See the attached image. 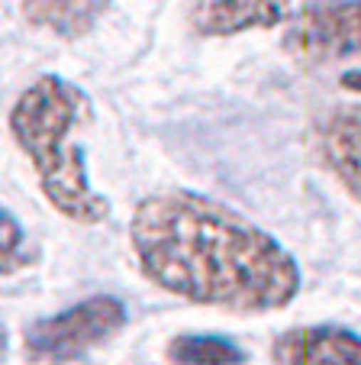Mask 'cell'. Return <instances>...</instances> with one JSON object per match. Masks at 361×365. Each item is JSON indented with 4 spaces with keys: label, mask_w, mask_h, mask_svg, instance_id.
I'll return each instance as SVG.
<instances>
[{
    "label": "cell",
    "mask_w": 361,
    "mask_h": 365,
    "mask_svg": "<svg viewBox=\"0 0 361 365\" xmlns=\"http://www.w3.org/2000/svg\"><path fill=\"white\" fill-rule=\"evenodd\" d=\"M0 233H4V242H0V259H4V275H7V272H14V269H20V265H23L20 246L26 242L20 220L10 214L7 207L0 210Z\"/></svg>",
    "instance_id": "obj_10"
},
{
    "label": "cell",
    "mask_w": 361,
    "mask_h": 365,
    "mask_svg": "<svg viewBox=\"0 0 361 365\" xmlns=\"http://www.w3.org/2000/svg\"><path fill=\"white\" fill-rule=\"evenodd\" d=\"M313 139L326 172L361 204V107L326 113Z\"/></svg>",
    "instance_id": "obj_6"
},
{
    "label": "cell",
    "mask_w": 361,
    "mask_h": 365,
    "mask_svg": "<svg viewBox=\"0 0 361 365\" xmlns=\"http://www.w3.org/2000/svg\"><path fill=\"white\" fill-rule=\"evenodd\" d=\"M126 304L113 294H94L26 327L23 352L36 365H65L84 359L126 327Z\"/></svg>",
    "instance_id": "obj_3"
},
{
    "label": "cell",
    "mask_w": 361,
    "mask_h": 365,
    "mask_svg": "<svg viewBox=\"0 0 361 365\" xmlns=\"http://www.w3.org/2000/svg\"><path fill=\"white\" fill-rule=\"evenodd\" d=\"M284 48L310 65L361 58V0H303L287 23Z\"/></svg>",
    "instance_id": "obj_4"
},
{
    "label": "cell",
    "mask_w": 361,
    "mask_h": 365,
    "mask_svg": "<svg viewBox=\"0 0 361 365\" xmlns=\"http://www.w3.org/2000/svg\"><path fill=\"white\" fill-rule=\"evenodd\" d=\"M291 16V0H194L191 26L197 36H239L248 29H274Z\"/></svg>",
    "instance_id": "obj_7"
},
{
    "label": "cell",
    "mask_w": 361,
    "mask_h": 365,
    "mask_svg": "<svg viewBox=\"0 0 361 365\" xmlns=\"http://www.w3.org/2000/svg\"><path fill=\"white\" fill-rule=\"evenodd\" d=\"M246 359V349L229 336L181 333L168 343V362L174 365H242Z\"/></svg>",
    "instance_id": "obj_9"
},
{
    "label": "cell",
    "mask_w": 361,
    "mask_h": 365,
    "mask_svg": "<svg viewBox=\"0 0 361 365\" xmlns=\"http://www.w3.org/2000/svg\"><path fill=\"white\" fill-rule=\"evenodd\" d=\"M113 0H23L20 10L26 23L62 39H78L110 10Z\"/></svg>",
    "instance_id": "obj_8"
},
{
    "label": "cell",
    "mask_w": 361,
    "mask_h": 365,
    "mask_svg": "<svg viewBox=\"0 0 361 365\" xmlns=\"http://www.w3.org/2000/svg\"><path fill=\"white\" fill-rule=\"evenodd\" d=\"M90 120V97L62 75H42L10 107V136L36 168L46 200L62 217L97 227L110 217V200L90 187L75 130Z\"/></svg>",
    "instance_id": "obj_2"
},
{
    "label": "cell",
    "mask_w": 361,
    "mask_h": 365,
    "mask_svg": "<svg viewBox=\"0 0 361 365\" xmlns=\"http://www.w3.org/2000/svg\"><path fill=\"white\" fill-rule=\"evenodd\" d=\"M130 246L152 284L204 307L281 310L303 282L297 259L271 233L194 191H162L139 200Z\"/></svg>",
    "instance_id": "obj_1"
},
{
    "label": "cell",
    "mask_w": 361,
    "mask_h": 365,
    "mask_svg": "<svg viewBox=\"0 0 361 365\" xmlns=\"http://www.w3.org/2000/svg\"><path fill=\"white\" fill-rule=\"evenodd\" d=\"M274 365H361V336L335 324L293 327L271 346Z\"/></svg>",
    "instance_id": "obj_5"
}]
</instances>
